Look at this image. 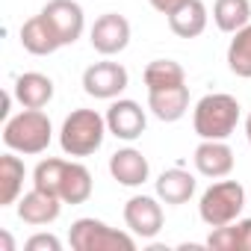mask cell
Returning a JSON list of instances; mask_svg holds the SVG:
<instances>
[{
  "instance_id": "1",
  "label": "cell",
  "mask_w": 251,
  "mask_h": 251,
  "mask_svg": "<svg viewBox=\"0 0 251 251\" xmlns=\"http://www.w3.org/2000/svg\"><path fill=\"white\" fill-rule=\"evenodd\" d=\"M192 124L201 139H227L239 124V100L225 92L204 95L195 103Z\"/></svg>"
},
{
  "instance_id": "2",
  "label": "cell",
  "mask_w": 251,
  "mask_h": 251,
  "mask_svg": "<svg viewBox=\"0 0 251 251\" xmlns=\"http://www.w3.org/2000/svg\"><path fill=\"white\" fill-rule=\"evenodd\" d=\"M106 115L95 109H74L59 130V145L68 157H89L103 145L106 136Z\"/></svg>"
},
{
  "instance_id": "3",
  "label": "cell",
  "mask_w": 251,
  "mask_h": 251,
  "mask_svg": "<svg viewBox=\"0 0 251 251\" xmlns=\"http://www.w3.org/2000/svg\"><path fill=\"white\" fill-rule=\"evenodd\" d=\"M50 136H53L50 118L42 109H24L6 118V127H3V142L15 154H42L48 151Z\"/></svg>"
},
{
  "instance_id": "4",
  "label": "cell",
  "mask_w": 251,
  "mask_h": 251,
  "mask_svg": "<svg viewBox=\"0 0 251 251\" xmlns=\"http://www.w3.org/2000/svg\"><path fill=\"white\" fill-rule=\"evenodd\" d=\"M68 242L74 251H133L136 239L124 230L103 225L100 219H77L68 230Z\"/></svg>"
},
{
  "instance_id": "5",
  "label": "cell",
  "mask_w": 251,
  "mask_h": 251,
  "mask_svg": "<svg viewBox=\"0 0 251 251\" xmlns=\"http://www.w3.org/2000/svg\"><path fill=\"white\" fill-rule=\"evenodd\" d=\"M242 207H245V189H242V183H236V180H219V183H213L201 195L198 213H201L204 225L222 227V225L236 222L239 213H242Z\"/></svg>"
},
{
  "instance_id": "6",
  "label": "cell",
  "mask_w": 251,
  "mask_h": 251,
  "mask_svg": "<svg viewBox=\"0 0 251 251\" xmlns=\"http://www.w3.org/2000/svg\"><path fill=\"white\" fill-rule=\"evenodd\" d=\"M130 83V74L121 62H95L83 71V89L86 95L92 98H100V100H112L118 98Z\"/></svg>"
},
{
  "instance_id": "7",
  "label": "cell",
  "mask_w": 251,
  "mask_h": 251,
  "mask_svg": "<svg viewBox=\"0 0 251 251\" xmlns=\"http://www.w3.org/2000/svg\"><path fill=\"white\" fill-rule=\"evenodd\" d=\"M89 42L100 56H115L130 45V21L118 12H106L92 24Z\"/></svg>"
},
{
  "instance_id": "8",
  "label": "cell",
  "mask_w": 251,
  "mask_h": 251,
  "mask_svg": "<svg viewBox=\"0 0 251 251\" xmlns=\"http://www.w3.org/2000/svg\"><path fill=\"white\" fill-rule=\"evenodd\" d=\"M42 15L48 18V24L53 27L59 45H74L80 36H83V27H86V18H83V6L74 3V0H48Z\"/></svg>"
},
{
  "instance_id": "9",
  "label": "cell",
  "mask_w": 251,
  "mask_h": 251,
  "mask_svg": "<svg viewBox=\"0 0 251 251\" xmlns=\"http://www.w3.org/2000/svg\"><path fill=\"white\" fill-rule=\"evenodd\" d=\"M145 109L136 103V100H115L109 109H106V127L115 139H124V142H133L145 133Z\"/></svg>"
},
{
  "instance_id": "10",
  "label": "cell",
  "mask_w": 251,
  "mask_h": 251,
  "mask_svg": "<svg viewBox=\"0 0 251 251\" xmlns=\"http://www.w3.org/2000/svg\"><path fill=\"white\" fill-rule=\"evenodd\" d=\"M124 222L136 236L151 239L163 230V207L148 195H133L124 204Z\"/></svg>"
},
{
  "instance_id": "11",
  "label": "cell",
  "mask_w": 251,
  "mask_h": 251,
  "mask_svg": "<svg viewBox=\"0 0 251 251\" xmlns=\"http://www.w3.org/2000/svg\"><path fill=\"white\" fill-rule=\"evenodd\" d=\"M59 210H62V198L53 192H45L39 186H33V192L18 198V219L24 225H36V227L50 225L59 219Z\"/></svg>"
},
{
  "instance_id": "12",
  "label": "cell",
  "mask_w": 251,
  "mask_h": 251,
  "mask_svg": "<svg viewBox=\"0 0 251 251\" xmlns=\"http://www.w3.org/2000/svg\"><path fill=\"white\" fill-rule=\"evenodd\" d=\"M195 169L204 175V177H227L233 172V151L227 148L225 139H204L198 148H195Z\"/></svg>"
},
{
  "instance_id": "13",
  "label": "cell",
  "mask_w": 251,
  "mask_h": 251,
  "mask_svg": "<svg viewBox=\"0 0 251 251\" xmlns=\"http://www.w3.org/2000/svg\"><path fill=\"white\" fill-rule=\"evenodd\" d=\"M148 160L142 157V151L136 148H121L109 157V175L121 183V186H142L148 180Z\"/></svg>"
},
{
  "instance_id": "14",
  "label": "cell",
  "mask_w": 251,
  "mask_h": 251,
  "mask_svg": "<svg viewBox=\"0 0 251 251\" xmlns=\"http://www.w3.org/2000/svg\"><path fill=\"white\" fill-rule=\"evenodd\" d=\"M56 195H59L65 204H83V201H89V195H92V172H89L83 163H68V160H62Z\"/></svg>"
},
{
  "instance_id": "15",
  "label": "cell",
  "mask_w": 251,
  "mask_h": 251,
  "mask_svg": "<svg viewBox=\"0 0 251 251\" xmlns=\"http://www.w3.org/2000/svg\"><path fill=\"white\" fill-rule=\"evenodd\" d=\"M12 95L18 98V103L24 109H42L53 98V80L45 77V74H39V71H27V74H21L15 80Z\"/></svg>"
},
{
  "instance_id": "16",
  "label": "cell",
  "mask_w": 251,
  "mask_h": 251,
  "mask_svg": "<svg viewBox=\"0 0 251 251\" xmlns=\"http://www.w3.org/2000/svg\"><path fill=\"white\" fill-rule=\"evenodd\" d=\"M148 109L160 118V121H177L186 115L189 109V86H172V89H157L148 92Z\"/></svg>"
},
{
  "instance_id": "17",
  "label": "cell",
  "mask_w": 251,
  "mask_h": 251,
  "mask_svg": "<svg viewBox=\"0 0 251 251\" xmlns=\"http://www.w3.org/2000/svg\"><path fill=\"white\" fill-rule=\"evenodd\" d=\"M21 45L33 56H48V53H53V50L62 48L59 39H56V33H53V27L48 24V18L42 12L33 15L30 21H24V27H21Z\"/></svg>"
},
{
  "instance_id": "18",
  "label": "cell",
  "mask_w": 251,
  "mask_h": 251,
  "mask_svg": "<svg viewBox=\"0 0 251 251\" xmlns=\"http://www.w3.org/2000/svg\"><path fill=\"white\" fill-rule=\"evenodd\" d=\"M169 27L177 39H195L207 27V6L201 0H183V3L169 15Z\"/></svg>"
},
{
  "instance_id": "19",
  "label": "cell",
  "mask_w": 251,
  "mask_h": 251,
  "mask_svg": "<svg viewBox=\"0 0 251 251\" xmlns=\"http://www.w3.org/2000/svg\"><path fill=\"white\" fill-rule=\"evenodd\" d=\"M157 195L166 204H186L195 195V177L183 169H169L157 177Z\"/></svg>"
},
{
  "instance_id": "20",
  "label": "cell",
  "mask_w": 251,
  "mask_h": 251,
  "mask_svg": "<svg viewBox=\"0 0 251 251\" xmlns=\"http://www.w3.org/2000/svg\"><path fill=\"white\" fill-rule=\"evenodd\" d=\"M24 186V163L15 154L0 157V207H9L18 201Z\"/></svg>"
},
{
  "instance_id": "21",
  "label": "cell",
  "mask_w": 251,
  "mask_h": 251,
  "mask_svg": "<svg viewBox=\"0 0 251 251\" xmlns=\"http://www.w3.org/2000/svg\"><path fill=\"white\" fill-rule=\"evenodd\" d=\"M186 83V71L180 62L175 59H154L145 65V86L148 92H157V89H172V86H180Z\"/></svg>"
},
{
  "instance_id": "22",
  "label": "cell",
  "mask_w": 251,
  "mask_h": 251,
  "mask_svg": "<svg viewBox=\"0 0 251 251\" xmlns=\"http://www.w3.org/2000/svg\"><path fill=\"white\" fill-rule=\"evenodd\" d=\"M251 18V3L248 0H216L213 6V21L222 33H236L248 24Z\"/></svg>"
},
{
  "instance_id": "23",
  "label": "cell",
  "mask_w": 251,
  "mask_h": 251,
  "mask_svg": "<svg viewBox=\"0 0 251 251\" xmlns=\"http://www.w3.org/2000/svg\"><path fill=\"white\" fill-rule=\"evenodd\" d=\"M227 68L236 77L251 80V24H245L242 30L233 33L230 48H227Z\"/></svg>"
},
{
  "instance_id": "24",
  "label": "cell",
  "mask_w": 251,
  "mask_h": 251,
  "mask_svg": "<svg viewBox=\"0 0 251 251\" xmlns=\"http://www.w3.org/2000/svg\"><path fill=\"white\" fill-rule=\"evenodd\" d=\"M59 169H62V160L50 157V160H42L33 172V186L45 189V192H53L56 195V186H59Z\"/></svg>"
},
{
  "instance_id": "25",
  "label": "cell",
  "mask_w": 251,
  "mask_h": 251,
  "mask_svg": "<svg viewBox=\"0 0 251 251\" xmlns=\"http://www.w3.org/2000/svg\"><path fill=\"white\" fill-rule=\"evenodd\" d=\"M62 242L53 236V233H36L24 242V251H59Z\"/></svg>"
},
{
  "instance_id": "26",
  "label": "cell",
  "mask_w": 251,
  "mask_h": 251,
  "mask_svg": "<svg viewBox=\"0 0 251 251\" xmlns=\"http://www.w3.org/2000/svg\"><path fill=\"white\" fill-rule=\"evenodd\" d=\"M233 230H236V251H251V219L236 222Z\"/></svg>"
},
{
  "instance_id": "27",
  "label": "cell",
  "mask_w": 251,
  "mask_h": 251,
  "mask_svg": "<svg viewBox=\"0 0 251 251\" xmlns=\"http://www.w3.org/2000/svg\"><path fill=\"white\" fill-rule=\"evenodd\" d=\"M180 3H183V0H151V6H154L157 12H163V15H172Z\"/></svg>"
},
{
  "instance_id": "28",
  "label": "cell",
  "mask_w": 251,
  "mask_h": 251,
  "mask_svg": "<svg viewBox=\"0 0 251 251\" xmlns=\"http://www.w3.org/2000/svg\"><path fill=\"white\" fill-rule=\"evenodd\" d=\"M0 242H3V251H12V248H15V245H12V236H9L6 230L0 233Z\"/></svg>"
},
{
  "instance_id": "29",
  "label": "cell",
  "mask_w": 251,
  "mask_h": 251,
  "mask_svg": "<svg viewBox=\"0 0 251 251\" xmlns=\"http://www.w3.org/2000/svg\"><path fill=\"white\" fill-rule=\"evenodd\" d=\"M9 103H12V95H9V92H3V109H0V115H3V118L9 115Z\"/></svg>"
},
{
  "instance_id": "30",
  "label": "cell",
  "mask_w": 251,
  "mask_h": 251,
  "mask_svg": "<svg viewBox=\"0 0 251 251\" xmlns=\"http://www.w3.org/2000/svg\"><path fill=\"white\" fill-rule=\"evenodd\" d=\"M245 136H248V142H251V112H248V118H245Z\"/></svg>"
}]
</instances>
